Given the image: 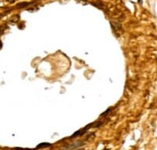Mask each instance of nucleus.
<instances>
[{"mask_svg":"<svg viewBox=\"0 0 157 150\" xmlns=\"http://www.w3.org/2000/svg\"><path fill=\"white\" fill-rule=\"evenodd\" d=\"M49 146H51V144H49V143H41V144H39L38 146H37V149H40V148L48 147Z\"/></svg>","mask_w":157,"mask_h":150,"instance_id":"nucleus-1","label":"nucleus"},{"mask_svg":"<svg viewBox=\"0 0 157 150\" xmlns=\"http://www.w3.org/2000/svg\"><path fill=\"white\" fill-rule=\"evenodd\" d=\"M2 44L1 41H0V49H1V48H2Z\"/></svg>","mask_w":157,"mask_h":150,"instance_id":"nucleus-2","label":"nucleus"},{"mask_svg":"<svg viewBox=\"0 0 157 150\" xmlns=\"http://www.w3.org/2000/svg\"><path fill=\"white\" fill-rule=\"evenodd\" d=\"M78 150H85L84 149H78Z\"/></svg>","mask_w":157,"mask_h":150,"instance_id":"nucleus-3","label":"nucleus"}]
</instances>
